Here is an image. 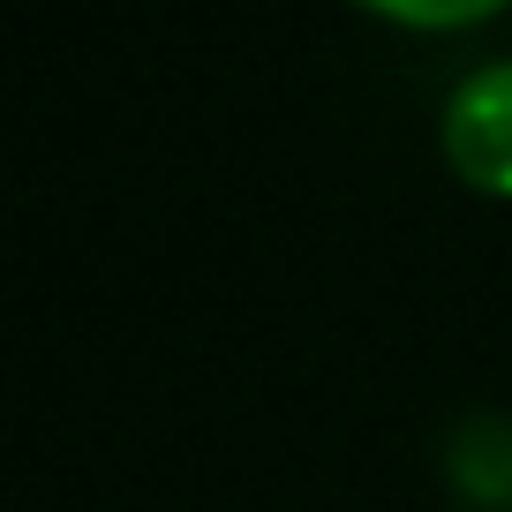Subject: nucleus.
<instances>
[{"label": "nucleus", "mask_w": 512, "mask_h": 512, "mask_svg": "<svg viewBox=\"0 0 512 512\" xmlns=\"http://www.w3.org/2000/svg\"><path fill=\"white\" fill-rule=\"evenodd\" d=\"M445 151L475 189L512 196V53L475 61L445 91Z\"/></svg>", "instance_id": "nucleus-1"}, {"label": "nucleus", "mask_w": 512, "mask_h": 512, "mask_svg": "<svg viewBox=\"0 0 512 512\" xmlns=\"http://www.w3.org/2000/svg\"><path fill=\"white\" fill-rule=\"evenodd\" d=\"M369 8L407 16V23H467V16H482V8H497V0H369Z\"/></svg>", "instance_id": "nucleus-2"}]
</instances>
